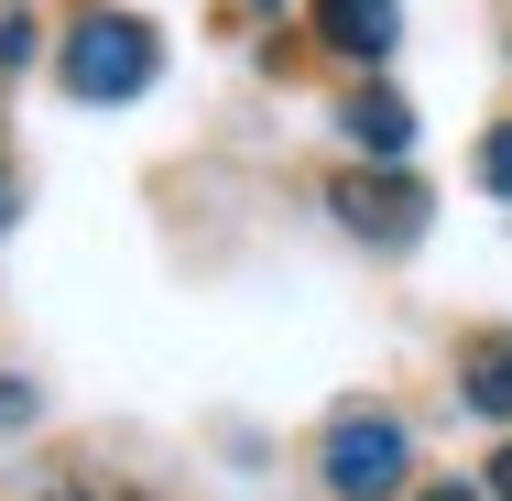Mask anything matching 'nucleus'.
<instances>
[{"instance_id":"1","label":"nucleus","mask_w":512,"mask_h":501,"mask_svg":"<svg viewBox=\"0 0 512 501\" xmlns=\"http://www.w3.org/2000/svg\"><path fill=\"white\" fill-rule=\"evenodd\" d=\"M316 480L338 501H393L414 480V436L404 414H371V403H349L338 425H327V447H316Z\"/></svg>"},{"instance_id":"2","label":"nucleus","mask_w":512,"mask_h":501,"mask_svg":"<svg viewBox=\"0 0 512 501\" xmlns=\"http://www.w3.org/2000/svg\"><path fill=\"white\" fill-rule=\"evenodd\" d=\"M153 66H164V44H153V22H131V11H88V22L66 33V88H77V99H142Z\"/></svg>"},{"instance_id":"3","label":"nucleus","mask_w":512,"mask_h":501,"mask_svg":"<svg viewBox=\"0 0 512 501\" xmlns=\"http://www.w3.org/2000/svg\"><path fill=\"white\" fill-rule=\"evenodd\" d=\"M327 207H338L360 240H382V251L425 240V186H414L404 164H360V175H338V186H327Z\"/></svg>"},{"instance_id":"4","label":"nucleus","mask_w":512,"mask_h":501,"mask_svg":"<svg viewBox=\"0 0 512 501\" xmlns=\"http://www.w3.org/2000/svg\"><path fill=\"white\" fill-rule=\"evenodd\" d=\"M316 33H327L349 66H382V55L404 44V11H393V0H316Z\"/></svg>"},{"instance_id":"5","label":"nucleus","mask_w":512,"mask_h":501,"mask_svg":"<svg viewBox=\"0 0 512 501\" xmlns=\"http://www.w3.org/2000/svg\"><path fill=\"white\" fill-rule=\"evenodd\" d=\"M458 393H469V414L512 425V327H480V338L458 349Z\"/></svg>"},{"instance_id":"6","label":"nucleus","mask_w":512,"mask_h":501,"mask_svg":"<svg viewBox=\"0 0 512 501\" xmlns=\"http://www.w3.org/2000/svg\"><path fill=\"white\" fill-rule=\"evenodd\" d=\"M338 120H349V142H360L371 164H404V153H414V109L393 99V88H360V99L338 109Z\"/></svg>"},{"instance_id":"7","label":"nucleus","mask_w":512,"mask_h":501,"mask_svg":"<svg viewBox=\"0 0 512 501\" xmlns=\"http://www.w3.org/2000/svg\"><path fill=\"white\" fill-rule=\"evenodd\" d=\"M0 66H33V11L0 0Z\"/></svg>"},{"instance_id":"8","label":"nucleus","mask_w":512,"mask_h":501,"mask_svg":"<svg viewBox=\"0 0 512 501\" xmlns=\"http://www.w3.org/2000/svg\"><path fill=\"white\" fill-rule=\"evenodd\" d=\"M480 186H491V197H512V120L480 142Z\"/></svg>"},{"instance_id":"9","label":"nucleus","mask_w":512,"mask_h":501,"mask_svg":"<svg viewBox=\"0 0 512 501\" xmlns=\"http://www.w3.org/2000/svg\"><path fill=\"white\" fill-rule=\"evenodd\" d=\"M0 425H33V382H0Z\"/></svg>"},{"instance_id":"10","label":"nucleus","mask_w":512,"mask_h":501,"mask_svg":"<svg viewBox=\"0 0 512 501\" xmlns=\"http://www.w3.org/2000/svg\"><path fill=\"white\" fill-rule=\"evenodd\" d=\"M11 218H22V186H11V164H0V229H11Z\"/></svg>"},{"instance_id":"11","label":"nucleus","mask_w":512,"mask_h":501,"mask_svg":"<svg viewBox=\"0 0 512 501\" xmlns=\"http://www.w3.org/2000/svg\"><path fill=\"white\" fill-rule=\"evenodd\" d=\"M491 501H512V447H502V458H491Z\"/></svg>"},{"instance_id":"12","label":"nucleus","mask_w":512,"mask_h":501,"mask_svg":"<svg viewBox=\"0 0 512 501\" xmlns=\"http://www.w3.org/2000/svg\"><path fill=\"white\" fill-rule=\"evenodd\" d=\"M425 501H480V491H469V480H436V491H425Z\"/></svg>"},{"instance_id":"13","label":"nucleus","mask_w":512,"mask_h":501,"mask_svg":"<svg viewBox=\"0 0 512 501\" xmlns=\"http://www.w3.org/2000/svg\"><path fill=\"white\" fill-rule=\"evenodd\" d=\"M66 501H77V491H66Z\"/></svg>"}]
</instances>
